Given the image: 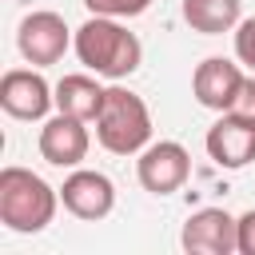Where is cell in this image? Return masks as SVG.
Masks as SVG:
<instances>
[{
  "mask_svg": "<svg viewBox=\"0 0 255 255\" xmlns=\"http://www.w3.org/2000/svg\"><path fill=\"white\" fill-rule=\"evenodd\" d=\"M80 64L96 76H108V80H124L139 68L143 60V48L135 40V32H128L116 16H88L80 28H76V40H72Z\"/></svg>",
  "mask_w": 255,
  "mask_h": 255,
  "instance_id": "obj_1",
  "label": "cell"
},
{
  "mask_svg": "<svg viewBox=\"0 0 255 255\" xmlns=\"http://www.w3.org/2000/svg\"><path fill=\"white\" fill-rule=\"evenodd\" d=\"M135 175H139V187L151 191V195H171L187 183L191 175V155L183 143L175 139H159V143H147L135 159Z\"/></svg>",
  "mask_w": 255,
  "mask_h": 255,
  "instance_id": "obj_5",
  "label": "cell"
},
{
  "mask_svg": "<svg viewBox=\"0 0 255 255\" xmlns=\"http://www.w3.org/2000/svg\"><path fill=\"white\" fill-rule=\"evenodd\" d=\"M239 12H243V0H183V20L203 36L239 28Z\"/></svg>",
  "mask_w": 255,
  "mask_h": 255,
  "instance_id": "obj_13",
  "label": "cell"
},
{
  "mask_svg": "<svg viewBox=\"0 0 255 255\" xmlns=\"http://www.w3.org/2000/svg\"><path fill=\"white\" fill-rule=\"evenodd\" d=\"M243 84H247V76L239 72V64H231L223 56H207L195 68V76H191L195 100L203 108H211V112H231L235 100H239V92H243Z\"/></svg>",
  "mask_w": 255,
  "mask_h": 255,
  "instance_id": "obj_9",
  "label": "cell"
},
{
  "mask_svg": "<svg viewBox=\"0 0 255 255\" xmlns=\"http://www.w3.org/2000/svg\"><path fill=\"white\" fill-rule=\"evenodd\" d=\"M72 40H76V36L68 32V24H64L60 12H28V16L20 20V28H16V48H20V56H24L28 64H36V68L60 64Z\"/></svg>",
  "mask_w": 255,
  "mask_h": 255,
  "instance_id": "obj_4",
  "label": "cell"
},
{
  "mask_svg": "<svg viewBox=\"0 0 255 255\" xmlns=\"http://www.w3.org/2000/svg\"><path fill=\"white\" fill-rule=\"evenodd\" d=\"M231 112L255 124V80H247V84H243V92H239V100H235V108H231Z\"/></svg>",
  "mask_w": 255,
  "mask_h": 255,
  "instance_id": "obj_17",
  "label": "cell"
},
{
  "mask_svg": "<svg viewBox=\"0 0 255 255\" xmlns=\"http://www.w3.org/2000/svg\"><path fill=\"white\" fill-rule=\"evenodd\" d=\"M207 155L219 163V167H247L255 159V124L235 116V112H223L211 128H207Z\"/></svg>",
  "mask_w": 255,
  "mask_h": 255,
  "instance_id": "obj_10",
  "label": "cell"
},
{
  "mask_svg": "<svg viewBox=\"0 0 255 255\" xmlns=\"http://www.w3.org/2000/svg\"><path fill=\"white\" fill-rule=\"evenodd\" d=\"M96 139L112 155H139L151 139V116L147 104L128 88H108L104 108L96 116Z\"/></svg>",
  "mask_w": 255,
  "mask_h": 255,
  "instance_id": "obj_3",
  "label": "cell"
},
{
  "mask_svg": "<svg viewBox=\"0 0 255 255\" xmlns=\"http://www.w3.org/2000/svg\"><path fill=\"white\" fill-rule=\"evenodd\" d=\"M239 251L243 255H255V207L239 215Z\"/></svg>",
  "mask_w": 255,
  "mask_h": 255,
  "instance_id": "obj_16",
  "label": "cell"
},
{
  "mask_svg": "<svg viewBox=\"0 0 255 255\" xmlns=\"http://www.w3.org/2000/svg\"><path fill=\"white\" fill-rule=\"evenodd\" d=\"M88 120H76V116H52L44 128H40V155L52 163V167H80L88 159V147H92V135L84 128Z\"/></svg>",
  "mask_w": 255,
  "mask_h": 255,
  "instance_id": "obj_11",
  "label": "cell"
},
{
  "mask_svg": "<svg viewBox=\"0 0 255 255\" xmlns=\"http://www.w3.org/2000/svg\"><path fill=\"white\" fill-rule=\"evenodd\" d=\"M60 203L64 211H72L76 219H104L112 215L116 207V183L104 175V171H88V167H76L64 187H60Z\"/></svg>",
  "mask_w": 255,
  "mask_h": 255,
  "instance_id": "obj_8",
  "label": "cell"
},
{
  "mask_svg": "<svg viewBox=\"0 0 255 255\" xmlns=\"http://www.w3.org/2000/svg\"><path fill=\"white\" fill-rule=\"evenodd\" d=\"M56 104V88L32 68H12L0 80V108L12 120H44L48 108Z\"/></svg>",
  "mask_w": 255,
  "mask_h": 255,
  "instance_id": "obj_7",
  "label": "cell"
},
{
  "mask_svg": "<svg viewBox=\"0 0 255 255\" xmlns=\"http://www.w3.org/2000/svg\"><path fill=\"white\" fill-rule=\"evenodd\" d=\"M179 243L191 255H231L239 251V219H231L223 207H199L187 215Z\"/></svg>",
  "mask_w": 255,
  "mask_h": 255,
  "instance_id": "obj_6",
  "label": "cell"
},
{
  "mask_svg": "<svg viewBox=\"0 0 255 255\" xmlns=\"http://www.w3.org/2000/svg\"><path fill=\"white\" fill-rule=\"evenodd\" d=\"M235 56H239V64L255 68V16L239 20V28H235Z\"/></svg>",
  "mask_w": 255,
  "mask_h": 255,
  "instance_id": "obj_15",
  "label": "cell"
},
{
  "mask_svg": "<svg viewBox=\"0 0 255 255\" xmlns=\"http://www.w3.org/2000/svg\"><path fill=\"white\" fill-rule=\"evenodd\" d=\"M84 4L92 16H116V20H131L151 8V0H84Z\"/></svg>",
  "mask_w": 255,
  "mask_h": 255,
  "instance_id": "obj_14",
  "label": "cell"
},
{
  "mask_svg": "<svg viewBox=\"0 0 255 255\" xmlns=\"http://www.w3.org/2000/svg\"><path fill=\"white\" fill-rule=\"evenodd\" d=\"M56 203H60V191L48 187L36 171L28 167L0 171V223L8 231H20V235L44 231L56 219Z\"/></svg>",
  "mask_w": 255,
  "mask_h": 255,
  "instance_id": "obj_2",
  "label": "cell"
},
{
  "mask_svg": "<svg viewBox=\"0 0 255 255\" xmlns=\"http://www.w3.org/2000/svg\"><path fill=\"white\" fill-rule=\"evenodd\" d=\"M104 96H108V88H100L92 76H80V72L64 76L56 84V108L64 116H76V120H96L104 108Z\"/></svg>",
  "mask_w": 255,
  "mask_h": 255,
  "instance_id": "obj_12",
  "label": "cell"
}]
</instances>
